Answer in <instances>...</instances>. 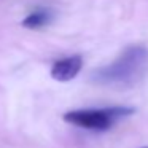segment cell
<instances>
[{
  "mask_svg": "<svg viewBox=\"0 0 148 148\" xmlns=\"http://www.w3.org/2000/svg\"><path fill=\"white\" fill-rule=\"evenodd\" d=\"M134 115V108L124 105H113L105 108L72 110L64 115V121L89 131H108L116 123Z\"/></svg>",
  "mask_w": 148,
  "mask_h": 148,
  "instance_id": "7a4b0ae2",
  "label": "cell"
},
{
  "mask_svg": "<svg viewBox=\"0 0 148 148\" xmlns=\"http://www.w3.org/2000/svg\"><path fill=\"white\" fill-rule=\"evenodd\" d=\"M53 18H54V13H53L51 8H37L35 11L27 14L21 24L26 29L37 30V29H42V27L48 26L53 21Z\"/></svg>",
  "mask_w": 148,
  "mask_h": 148,
  "instance_id": "277c9868",
  "label": "cell"
},
{
  "mask_svg": "<svg viewBox=\"0 0 148 148\" xmlns=\"http://www.w3.org/2000/svg\"><path fill=\"white\" fill-rule=\"evenodd\" d=\"M148 72V48L143 45L127 46L113 62L91 73V81L107 88H132Z\"/></svg>",
  "mask_w": 148,
  "mask_h": 148,
  "instance_id": "6da1fadb",
  "label": "cell"
},
{
  "mask_svg": "<svg viewBox=\"0 0 148 148\" xmlns=\"http://www.w3.org/2000/svg\"><path fill=\"white\" fill-rule=\"evenodd\" d=\"M83 69V58L80 54H73L69 58L59 59L51 67V77L56 81H70L77 77Z\"/></svg>",
  "mask_w": 148,
  "mask_h": 148,
  "instance_id": "3957f363",
  "label": "cell"
},
{
  "mask_svg": "<svg viewBox=\"0 0 148 148\" xmlns=\"http://www.w3.org/2000/svg\"><path fill=\"white\" fill-rule=\"evenodd\" d=\"M142 148H148V147H142Z\"/></svg>",
  "mask_w": 148,
  "mask_h": 148,
  "instance_id": "5b68a950",
  "label": "cell"
}]
</instances>
